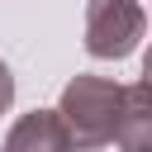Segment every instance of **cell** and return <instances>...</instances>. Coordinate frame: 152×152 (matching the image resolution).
I'll list each match as a JSON object with an SVG mask.
<instances>
[{
	"mask_svg": "<svg viewBox=\"0 0 152 152\" xmlns=\"http://www.w3.org/2000/svg\"><path fill=\"white\" fill-rule=\"evenodd\" d=\"M114 142H119V152H152V86L147 81L124 86Z\"/></svg>",
	"mask_w": 152,
	"mask_h": 152,
	"instance_id": "3",
	"label": "cell"
},
{
	"mask_svg": "<svg viewBox=\"0 0 152 152\" xmlns=\"http://www.w3.org/2000/svg\"><path fill=\"white\" fill-rule=\"evenodd\" d=\"M5 152H76L57 109H33L24 119H14V128L5 133Z\"/></svg>",
	"mask_w": 152,
	"mask_h": 152,
	"instance_id": "4",
	"label": "cell"
},
{
	"mask_svg": "<svg viewBox=\"0 0 152 152\" xmlns=\"http://www.w3.org/2000/svg\"><path fill=\"white\" fill-rule=\"evenodd\" d=\"M147 33L142 0H86V52L100 62L133 57Z\"/></svg>",
	"mask_w": 152,
	"mask_h": 152,
	"instance_id": "2",
	"label": "cell"
},
{
	"mask_svg": "<svg viewBox=\"0 0 152 152\" xmlns=\"http://www.w3.org/2000/svg\"><path fill=\"white\" fill-rule=\"evenodd\" d=\"M14 104V76H10V66L0 62V114Z\"/></svg>",
	"mask_w": 152,
	"mask_h": 152,
	"instance_id": "5",
	"label": "cell"
},
{
	"mask_svg": "<svg viewBox=\"0 0 152 152\" xmlns=\"http://www.w3.org/2000/svg\"><path fill=\"white\" fill-rule=\"evenodd\" d=\"M119 100H124V86L109 81V76H76L62 86V100H57V119L71 138V147H104L114 142V124H119Z\"/></svg>",
	"mask_w": 152,
	"mask_h": 152,
	"instance_id": "1",
	"label": "cell"
}]
</instances>
